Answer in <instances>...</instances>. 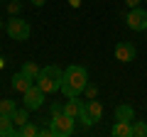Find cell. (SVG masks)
<instances>
[{"label": "cell", "mask_w": 147, "mask_h": 137, "mask_svg": "<svg viewBox=\"0 0 147 137\" xmlns=\"http://www.w3.org/2000/svg\"><path fill=\"white\" fill-rule=\"evenodd\" d=\"M86 83H88V71L84 66H79V64L66 66V71H64V86H61L66 98H79L84 93Z\"/></svg>", "instance_id": "cell-1"}, {"label": "cell", "mask_w": 147, "mask_h": 137, "mask_svg": "<svg viewBox=\"0 0 147 137\" xmlns=\"http://www.w3.org/2000/svg\"><path fill=\"white\" fill-rule=\"evenodd\" d=\"M34 83L39 86L44 93H57L64 86V71L59 66H44L42 71H39V76H37Z\"/></svg>", "instance_id": "cell-2"}, {"label": "cell", "mask_w": 147, "mask_h": 137, "mask_svg": "<svg viewBox=\"0 0 147 137\" xmlns=\"http://www.w3.org/2000/svg\"><path fill=\"white\" fill-rule=\"evenodd\" d=\"M5 32H7V37H10V39H15V42H25V39H30L32 27H30V22H27V20H22V17L12 15L10 20H7Z\"/></svg>", "instance_id": "cell-3"}, {"label": "cell", "mask_w": 147, "mask_h": 137, "mask_svg": "<svg viewBox=\"0 0 147 137\" xmlns=\"http://www.w3.org/2000/svg\"><path fill=\"white\" fill-rule=\"evenodd\" d=\"M74 122H76V118L66 115V113H57V115H52V120H49V125H52L54 130V137H69L74 135Z\"/></svg>", "instance_id": "cell-4"}, {"label": "cell", "mask_w": 147, "mask_h": 137, "mask_svg": "<svg viewBox=\"0 0 147 137\" xmlns=\"http://www.w3.org/2000/svg\"><path fill=\"white\" fill-rule=\"evenodd\" d=\"M44 95H47V93H44V91H42L39 86L34 83L32 88H27L25 93H22V100H25V108H27V110H39V108L44 105Z\"/></svg>", "instance_id": "cell-5"}, {"label": "cell", "mask_w": 147, "mask_h": 137, "mask_svg": "<svg viewBox=\"0 0 147 137\" xmlns=\"http://www.w3.org/2000/svg\"><path fill=\"white\" fill-rule=\"evenodd\" d=\"M125 22H127V27H130V30L145 32V30H147V10H142V7H130Z\"/></svg>", "instance_id": "cell-6"}, {"label": "cell", "mask_w": 147, "mask_h": 137, "mask_svg": "<svg viewBox=\"0 0 147 137\" xmlns=\"http://www.w3.org/2000/svg\"><path fill=\"white\" fill-rule=\"evenodd\" d=\"M135 56H137V49H135V44H130V42H120V44L115 47V59H118V61L127 64V61H132Z\"/></svg>", "instance_id": "cell-7"}, {"label": "cell", "mask_w": 147, "mask_h": 137, "mask_svg": "<svg viewBox=\"0 0 147 137\" xmlns=\"http://www.w3.org/2000/svg\"><path fill=\"white\" fill-rule=\"evenodd\" d=\"M86 113H88V120L91 125H96V122L103 118V105H100L96 98H88V103H86Z\"/></svg>", "instance_id": "cell-8"}, {"label": "cell", "mask_w": 147, "mask_h": 137, "mask_svg": "<svg viewBox=\"0 0 147 137\" xmlns=\"http://www.w3.org/2000/svg\"><path fill=\"white\" fill-rule=\"evenodd\" d=\"M32 86H34V81H32L30 76H25L22 71L12 76V88H15V91H20V93H25V91H27V88H32Z\"/></svg>", "instance_id": "cell-9"}, {"label": "cell", "mask_w": 147, "mask_h": 137, "mask_svg": "<svg viewBox=\"0 0 147 137\" xmlns=\"http://www.w3.org/2000/svg\"><path fill=\"white\" fill-rule=\"evenodd\" d=\"M110 135H115V137H132V122H127V120H115V125H113Z\"/></svg>", "instance_id": "cell-10"}, {"label": "cell", "mask_w": 147, "mask_h": 137, "mask_svg": "<svg viewBox=\"0 0 147 137\" xmlns=\"http://www.w3.org/2000/svg\"><path fill=\"white\" fill-rule=\"evenodd\" d=\"M12 135H17V130L12 127V118L0 113V137H12Z\"/></svg>", "instance_id": "cell-11"}, {"label": "cell", "mask_w": 147, "mask_h": 137, "mask_svg": "<svg viewBox=\"0 0 147 137\" xmlns=\"http://www.w3.org/2000/svg\"><path fill=\"white\" fill-rule=\"evenodd\" d=\"M115 120H127V122H132V120H135V110H132V105H127V103L118 105V108H115Z\"/></svg>", "instance_id": "cell-12"}, {"label": "cell", "mask_w": 147, "mask_h": 137, "mask_svg": "<svg viewBox=\"0 0 147 137\" xmlns=\"http://www.w3.org/2000/svg\"><path fill=\"white\" fill-rule=\"evenodd\" d=\"M81 108H84V100H79V98H69L66 103H64V113H66V115H71V118L79 115Z\"/></svg>", "instance_id": "cell-13"}, {"label": "cell", "mask_w": 147, "mask_h": 137, "mask_svg": "<svg viewBox=\"0 0 147 137\" xmlns=\"http://www.w3.org/2000/svg\"><path fill=\"white\" fill-rule=\"evenodd\" d=\"M17 135H20V137H34V135H39V127H37L34 122H30V120H27L25 125H20Z\"/></svg>", "instance_id": "cell-14"}, {"label": "cell", "mask_w": 147, "mask_h": 137, "mask_svg": "<svg viewBox=\"0 0 147 137\" xmlns=\"http://www.w3.org/2000/svg\"><path fill=\"white\" fill-rule=\"evenodd\" d=\"M39 71H42V68L37 66L34 61H25V64H22V74H25V76H30L32 81H37V76H39Z\"/></svg>", "instance_id": "cell-15"}, {"label": "cell", "mask_w": 147, "mask_h": 137, "mask_svg": "<svg viewBox=\"0 0 147 137\" xmlns=\"http://www.w3.org/2000/svg\"><path fill=\"white\" fill-rule=\"evenodd\" d=\"M17 110V103L15 100H10V98H5V100H0V113L3 115H10L12 118V113Z\"/></svg>", "instance_id": "cell-16"}, {"label": "cell", "mask_w": 147, "mask_h": 137, "mask_svg": "<svg viewBox=\"0 0 147 137\" xmlns=\"http://www.w3.org/2000/svg\"><path fill=\"white\" fill-rule=\"evenodd\" d=\"M132 137H147V122L145 120H132Z\"/></svg>", "instance_id": "cell-17"}, {"label": "cell", "mask_w": 147, "mask_h": 137, "mask_svg": "<svg viewBox=\"0 0 147 137\" xmlns=\"http://www.w3.org/2000/svg\"><path fill=\"white\" fill-rule=\"evenodd\" d=\"M27 120H30V110H27V108H17V110L12 113V122H17V125H25Z\"/></svg>", "instance_id": "cell-18"}, {"label": "cell", "mask_w": 147, "mask_h": 137, "mask_svg": "<svg viewBox=\"0 0 147 137\" xmlns=\"http://www.w3.org/2000/svg\"><path fill=\"white\" fill-rule=\"evenodd\" d=\"M84 93H86V98H96V95H98V88H96L93 83H86Z\"/></svg>", "instance_id": "cell-19"}, {"label": "cell", "mask_w": 147, "mask_h": 137, "mask_svg": "<svg viewBox=\"0 0 147 137\" xmlns=\"http://www.w3.org/2000/svg\"><path fill=\"white\" fill-rule=\"evenodd\" d=\"M20 10H22V5H20V3H17V0H12L10 5H7V12H10V15H17V12H20Z\"/></svg>", "instance_id": "cell-20"}, {"label": "cell", "mask_w": 147, "mask_h": 137, "mask_svg": "<svg viewBox=\"0 0 147 137\" xmlns=\"http://www.w3.org/2000/svg\"><path fill=\"white\" fill-rule=\"evenodd\" d=\"M39 135H42V137H54L52 125H47V127H39Z\"/></svg>", "instance_id": "cell-21"}, {"label": "cell", "mask_w": 147, "mask_h": 137, "mask_svg": "<svg viewBox=\"0 0 147 137\" xmlns=\"http://www.w3.org/2000/svg\"><path fill=\"white\" fill-rule=\"evenodd\" d=\"M49 113H52V115H57V113H64V105H61V103H52Z\"/></svg>", "instance_id": "cell-22"}, {"label": "cell", "mask_w": 147, "mask_h": 137, "mask_svg": "<svg viewBox=\"0 0 147 137\" xmlns=\"http://www.w3.org/2000/svg\"><path fill=\"white\" fill-rule=\"evenodd\" d=\"M140 3H142V0H125L127 7H140Z\"/></svg>", "instance_id": "cell-23"}, {"label": "cell", "mask_w": 147, "mask_h": 137, "mask_svg": "<svg viewBox=\"0 0 147 137\" xmlns=\"http://www.w3.org/2000/svg\"><path fill=\"white\" fill-rule=\"evenodd\" d=\"M30 3H32V5H34V7H42L44 3H47V0H30Z\"/></svg>", "instance_id": "cell-24"}, {"label": "cell", "mask_w": 147, "mask_h": 137, "mask_svg": "<svg viewBox=\"0 0 147 137\" xmlns=\"http://www.w3.org/2000/svg\"><path fill=\"white\" fill-rule=\"evenodd\" d=\"M69 5H71V7H79L81 3H79V0H69Z\"/></svg>", "instance_id": "cell-25"}, {"label": "cell", "mask_w": 147, "mask_h": 137, "mask_svg": "<svg viewBox=\"0 0 147 137\" xmlns=\"http://www.w3.org/2000/svg\"><path fill=\"white\" fill-rule=\"evenodd\" d=\"M3 64H5V59H3V56H0V68H3Z\"/></svg>", "instance_id": "cell-26"}, {"label": "cell", "mask_w": 147, "mask_h": 137, "mask_svg": "<svg viewBox=\"0 0 147 137\" xmlns=\"http://www.w3.org/2000/svg\"><path fill=\"white\" fill-rule=\"evenodd\" d=\"M0 3H5V0H0Z\"/></svg>", "instance_id": "cell-27"}, {"label": "cell", "mask_w": 147, "mask_h": 137, "mask_svg": "<svg viewBox=\"0 0 147 137\" xmlns=\"http://www.w3.org/2000/svg\"><path fill=\"white\" fill-rule=\"evenodd\" d=\"M0 27H3V22H0Z\"/></svg>", "instance_id": "cell-28"}]
</instances>
